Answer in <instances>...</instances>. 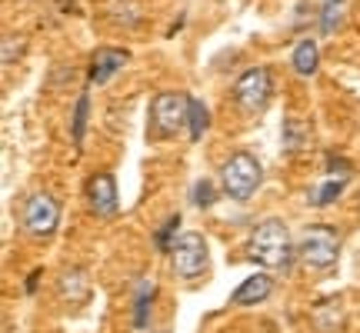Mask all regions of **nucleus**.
Segmentation results:
<instances>
[{
    "mask_svg": "<svg viewBox=\"0 0 360 333\" xmlns=\"http://www.w3.org/2000/svg\"><path fill=\"white\" fill-rule=\"evenodd\" d=\"M247 254L254 263L267 270H287L294 267V240H290V230L287 223L277 217L260 220L257 227L250 230V244H247Z\"/></svg>",
    "mask_w": 360,
    "mask_h": 333,
    "instance_id": "nucleus-1",
    "label": "nucleus"
},
{
    "mask_svg": "<svg viewBox=\"0 0 360 333\" xmlns=\"http://www.w3.org/2000/svg\"><path fill=\"white\" fill-rule=\"evenodd\" d=\"M340 256V233L330 223H314L304 230L300 247H297V260L310 270V273H327L337 267Z\"/></svg>",
    "mask_w": 360,
    "mask_h": 333,
    "instance_id": "nucleus-2",
    "label": "nucleus"
},
{
    "mask_svg": "<svg viewBox=\"0 0 360 333\" xmlns=\"http://www.w3.org/2000/svg\"><path fill=\"white\" fill-rule=\"evenodd\" d=\"M260 180H264V166L257 164V157L247 154V150L231 154L220 166V183H224V193L231 200H250L257 193Z\"/></svg>",
    "mask_w": 360,
    "mask_h": 333,
    "instance_id": "nucleus-3",
    "label": "nucleus"
},
{
    "mask_svg": "<svg viewBox=\"0 0 360 333\" xmlns=\"http://www.w3.org/2000/svg\"><path fill=\"white\" fill-rule=\"evenodd\" d=\"M20 223H24V230L30 233V237H37V240L53 237L57 227H60V200L47 190L30 193L24 200V210H20Z\"/></svg>",
    "mask_w": 360,
    "mask_h": 333,
    "instance_id": "nucleus-4",
    "label": "nucleus"
},
{
    "mask_svg": "<svg viewBox=\"0 0 360 333\" xmlns=\"http://www.w3.org/2000/svg\"><path fill=\"white\" fill-rule=\"evenodd\" d=\"M270 97H274V80H270L267 67H250L233 84V103H237V110H244L250 117L264 114Z\"/></svg>",
    "mask_w": 360,
    "mask_h": 333,
    "instance_id": "nucleus-5",
    "label": "nucleus"
},
{
    "mask_svg": "<svg viewBox=\"0 0 360 333\" xmlns=\"http://www.w3.org/2000/svg\"><path fill=\"white\" fill-rule=\"evenodd\" d=\"M207 263H210V250H207V240L200 233H180L174 247H170V267L180 280H197L207 273Z\"/></svg>",
    "mask_w": 360,
    "mask_h": 333,
    "instance_id": "nucleus-6",
    "label": "nucleus"
},
{
    "mask_svg": "<svg viewBox=\"0 0 360 333\" xmlns=\"http://www.w3.org/2000/svg\"><path fill=\"white\" fill-rule=\"evenodd\" d=\"M187 107H191L187 93H174V90L157 93L150 103V130L157 141H167L180 127H187Z\"/></svg>",
    "mask_w": 360,
    "mask_h": 333,
    "instance_id": "nucleus-7",
    "label": "nucleus"
},
{
    "mask_svg": "<svg viewBox=\"0 0 360 333\" xmlns=\"http://www.w3.org/2000/svg\"><path fill=\"white\" fill-rule=\"evenodd\" d=\"M87 207L94 217L101 220H114L117 214H120V197H117V180L114 174H94V177L87 180Z\"/></svg>",
    "mask_w": 360,
    "mask_h": 333,
    "instance_id": "nucleus-8",
    "label": "nucleus"
},
{
    "mask_svg": "<svg viewBox=\"0 0 360 333\" xmlns=\"http://www.w3.org/2000/svg\"><path fill=\"white\" fill-rule=\"evenodd\" d=\"M270 294H274V277H270V273H254V277H247V280L233 290L231 303L233 307H257Z\"/></svg>",
    "mask_w": 360,
    "mask_h": 333,
    "instance_id": "nucleus-9",
    "label": "nucleus"
},
{
    "mask_svg": "<svg viewBox=\"0 0 360 333\" xmlns=\"http://www.w3.org/2000/svg\"><path fill=\"white\" fill-rule=\"evenodd\" d=\"M57 296L64 300V303H70V307H80L84 300L90 296V280L84 270H64L60 273V280H57Z\"/></svg>",
    "mask_w": 360,
    "mask_h": 333,
    "instance_id": "nucleus-10",
    "label": "nucleus"
},
{
    "mask_svg": "<svg viewBox=\"0 0 360 333\" xmlns=\"http://www.w3.org/2000/svg\"><path fill=\"white\" fill-rule=\"evenodd\" d=\"M127 64V51H114V47H101L94 64H90V84H107L120 67Z\"/></svg>",
    "mask_w": 360,
    "mask_h": 333,
    "instance_id": "nucleus-11",
    "label": "nucleus"
},
{
    "mask_svg": "<svg viewBox=\"0 0 360 333\" xmlns=\"http://www.w3.org/2000/svg\"><path fill=\"white\" fill-rule=\"evenodd\" d=\"M317 67H321V51H317V44L314 40H297L294 47V70L300 77H314L317 74Z\"/></svg>",
    "mask_w": 360,
    "mask_h": 333,
    "instance_id": "nucleus-12",
    "label": "nucleus"
},
{
    "mask_svg": "<svg viewBox=\"0 0 360 333\" xmlns=\"http://www.w3.org/2000/svg\"><path fill=\"white\" fill-rule=\"evenodd\" d=\"M154 294H157V287L150 280H141V283H137V296H134V327H137V330H143V327H147V317H150Z\"/></svg>",
    "mask_w": 360,
    "mask_h": 333,
    "instance_id": "nucleus-13",
    "label": "nucleus"
},
{
    "mask_svg": "<svg viewBox=\"0 0 360 333\" xmlns=\"http://www.w3.org/2000/svg\"><path fill=\"white\" fill-rule=\"evenodd\" d=\"M210 127V114H207V107L200 100H193L191 97V107H187V133H191V141H200Z\"/></svg>",
    "mask_w": 360,
    "mask_h": 333,
    "instance_id": "nucleus-14",
    "label": "nucleus"
},
{
    "mask_svg": "<svg viewBox=\"0 0 360 333\" xmlns=\"http://www.w3.org/2000/svg\"><path fill=\"white\" fill-rule=\"evenodd\" d=\"M344 187H347V180H344V177H327V180L321 183V190L314 193V204H317V207L334 204L337 197L344 193Z\"/></svg>",
    "mask_w": 360,
    "mask_h": 333,
    "instance_id": "nucleus-15",
    "label": "nucleus"
},
{
    "mask_svg": "<svg viewBox=\"0 0 360 333\" xmlns=\"http://www.w3.org/2000/svg\"><path fill=\"white\" fill-rule=\"evenodd\" d=\"M87 110H90V97L87 93H80L77 97V107H74V143H84V130H87Z\"/></svg>",
    "mask_w": 360,
    "mask_h": 333,
    "instance_id": "nucleus-16",
    "label": "nucleus"
},
{
    "mask_svg": "<svg viewBox=\"0 0 360 333\" xmlns=\"http://www.w3.org/2000/svg\"><path fill=\"white\" fill-rule=\"evenodd\" d=\"M180 227V214H174V217H167V223H164V227H160V230H157V250H164V254H170V240H174V237H177V230Z\"/></svg>",
    "mask_w": 360,
    "mask_h": 333,
    "instance_id": "nucleus-17",
    "label": "nucleus"
},
{
    "mask_svg": "<svg viewBox=\"0 0 360 333\" xmlns=\"http://www.w3.org/2000/svg\"><path fill=\"white\" fill-rule=\"evenodd\" d=\"M214 200H217L214 180H197V187H193V204L197 207H214Z\"/></svg>",
    "mask_w": 360,
    "mask_h": 333,
    "instance_id": "nucleus-18",
    "label": "nucleus"
},
{
    "mask_svg": "<svg viewBox=\"0 0 360 333\" xmlns=\"http://www.w3.org/2000/svg\"><path fill=\"white\" fill-rule=\"evenodd\" d=\"M340 4H344V0H327V4H323V17H321L323 34H334V27L340 24Z\"/></svg>",
    "mask_w": 360,
    "mask_h": 333,
    "instance_id": "nucleus-19",
    "label": "nucleus"
},
{
    "mask_svg": "<svg viewBox=\"0 0 360 333\" xmlns=\"http://www.w3.org/2000/svg\"><path fill=\"white\" fill-rule=\"evenodd\" d=\"M24 53V40H13V37H4V67L13 64V57Z\"/></svg>",
    "mask_w": 360,
    "mask_h": 333,
    "instance_id": "nucleus-20",
    "label": "nucleus"
},
{
    "mask_svg": "<svg viewBox=\"0 0 360 333\" xmlns=\"http://www.w3.org/2000/svg\"><path fill=\"white\" fill-rule=\"evenodd\" d=\"M37 280H40V270H34V273L27 277V294H34V290H37Z\"/></svg>",
    "mask_w": 360,
    "mask_h": 333,
    "instance_id": "nucleus-21",
    "label": "nucleus"
}]
</instances>
